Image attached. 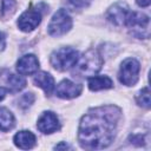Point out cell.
<instances>
[{
  "label": "cell",
  "mask_w": 151,
  "mask_h": 151,
  "mask_svg": "<svg viewBox=\"0 0 151 151\" xmlns=\"http://www.w3.org/2000/svg\"><path fill=\"white\" fill-rule=\"evenodd\" d=\"M81 90L83 86L80 84H76L68 79H64L57 85L55 94L61 99H72L78 97L81 93Z\"/></svg>",
  "instance_id": "8"
},
{
  "label": "cell",
  "mask_w": 151,
  "mask_h": 151,
  "mask_svg": "<svg viewBox=\"0 0 151 151\" xmlns=\"http://www.w3.org/2000/svg\"><path fill=\"white\" fill-rule=\"evenodd\" d=\"M15 125V119L13 113L6 109V107H0V130L1 131H9L14 127Z\"/></svg>",
  "instance_id": "15"
},
{
  "label": "cell",
  "mask_w": 151,
  "mask_h": 151,
  "mask_svg": "<svg viewBox=\"0 0 151 151\" xmlns=\"http://www.w3.org/2000/svg\"><path fill=\"white\" fill-rule=\"evenodd\" d=\"M13 142L19 149L28 150V149H32L35 145L37 139H35V136L31 131L24 130V131H19L18 133H15V136L13 138Z\"/></svg>",
  "instance_id": "12"
},
{
  "label": "cell",
  "mask_w": 151,
  "mask_h": 151,
  "mask_svg": "<svg viewBox=\"0 0 151 151\" xmlns=\"http://www.w3.org/2000/svg\"><path fill=\"white\" fill-rule=\"evenodd\" d=\"M130 13L129 7L124 2H117L113 6H111L106 12V18L112 24L120 26L125 25V20L127 18V14Z\"/></svg>",
  "instance_id": "10"
},
{
  "label": "cell",
  "mask_w": 151,
  "mask_h": 151,
  "mask_svg": "<svg viewBox=\"0 0 151 151\" xmlns=\"http://www.w3.org/2000/svg\"><path fill=\"white\" fill-rule=\"evenodd\" d=\"M72 28V18L66 9H59L52 17L47 31L52 37H61Z\"/></svg>",
  "instance_id": "4"
},
{
  "label": "cell",
  "mask_w": 151,
  "mask_h": 151,
  "mask_svg": "<svg viewBox=\"0 0 151 151\" xmlns=\"http://www.w3.org/2000/svg\"><path fill=\"white\" fill-rule=\"evenodd\" d=\"M55 150H59V149H71V146L70 145H67L66 143H60V144H58V145H55V147H54Z\"/></svg>",
  "instance_id": "23"
},
{
  "label": "cell",
  "mask_w": 151,
  "mask_h": 151,
  "mask_svg": "<svg viewBox=\"0 0 151 151\" xmlns=\"http://www.w3.org/2000/svg\"><path fill=\"white\" fill-rule=\"evenodd\" d=\"M113 86V81L107 76H93L88 78V88L91 91L107 90Z\"/></svg>",
  "instance_id": "14"
},
{
  "label": "cell",
  "mask_w": 151,
  "mask_h": 151,
  "mask_svg": "<svg viewBox=\"0 0 151 151\" xmlns=\"http://www.w3.org/2000/svg\"><path fill=\"white\" fill-rule=\"evenodd\" d=\"M39 60L34 54H26L21 57L17 63V71L21 76H29L38 71Z\"/></svg>",
  "instance_id": "11"
},
{
  "label": "cell",
  "mask_w": 151,
  "mask_h": 151,
  "mask_svg": "<svg viewBox=\"0 0 151 151\" xmlns=\"http://www.w3.org/2000/svg\"><path fill=\"white\" fill-rule=\"evenodd\" d=\"M41 11L39 7H29L18 19V27L22 32H31L37 28L41 21Z\"/></svg>",
  "instance_id": "7"
},
{
  "label": "cell",
  "mask_w": 151,
  "mask_h": 151,
  "mask_svg": "<svg viewBox=\"0 0 151 151\" xmlns=\"http://www.w3.org/2000/svg\"><path fill=\"white\" fill-rule=\"evenodd\" d=\"M37 127L42 133H53L60 129L59 119L55 113H53L51 111H46L38 119Z\"/></svg>",
  "instance_id": "9"
},
{
  "label": "cell",
  "mask_w": 151,
  "mask_h": 151,
  "mask_svg": "<svg viewBox=\"0 0 151 151\" xmlns=\"http://www.w3.org/2000/svg\"><path fill=\"white\" fill-rule=\"evenodd\" d=\"M7 91H8L7 88H5V87H1V86H0V101L5 98V96H6Z\"/></svg>",
  "instance_id": "24"
},
{
  "label": "cell",
  "mask_w": 151,
  "mask_h": 151,
  "mask_svg": "<svg viewBox=\"0 0 151 151\" xmlns=\"http://www.w3.org/2000/svg\"><path fill=\"white\" fill-rule=\"evenodd\" d=\"M33 83L41 87L47 96H50L54 88V79L53 77L47 72H38L33 77Z\"/></svg>",
  "instance_id": "13"
},
{
  "label": "cell",
  "mask_w": 151,
  "mask_h": 151,
  "mask_svg": "<svg viewBox=\"0 0 151 151\" xmlns=\"http://www.w3.org/2000/svg\"><path fill=\"white\" fill-rule=\"evenodd\" d=\"M136 101H137L138 105H140L145 109H150V104H151V101H150V88L147 86L142 88L138 92V94L136 96Z\"/></svg>",
  "instance_id": "17"
},
{
  "label": "cell",
  "mask_w": 151,
  "mask_h": 151,
  "mask_svg": "<svg viewBox=\"0 0 151 151\" xmlns=\"http://www.w3.org/2000/svg\"><path fill=\"white\" fill-rule=\"evenodd\" d=\"M92 0H70L71 5L74 6V7H78V8H84V7H87L90 4H91Z\"/></svg>",
  "instance_id": "20"
},
{
  "label": "cell",
  "mask_w": 151,
  "mask_h": 151,
  "mask_svg": "<svg viewBox=\"0 0 151 151\" xmlns=\"http://www.w3.org/2000/svg\"><path fill=\"white\" fill-rule=\"evenodd\" d=\"M139 71H140L139 63L134 58H127L120 65L118 72V79L123 85L132 86L138 81Z\"/></svg>",
  "instance_id": "5"
},
{
  "label": "cell",
  "mask_w": 151,
  "mask_h": 151,
  "mask_svg": "<svg viewBox=\"0 0 151 151\" xmlns=\"http://www.w3.org/2000/svg\"><path fill=\"white\" fill-rule=\"evenodd\" d=\"M7 85H8V91L11 92H19L26 86V80L17 74H9L7 78Z\"/></svg>",
  "instance_id": "16"
},
{
  "label": "cell",
  "mask_w": 151,
  "mask_h": 151,
  "mask_svg": "<svg viewBox=\"0 0 151 151\" xmlns=\"http://www.w3.org/2000/svg\"><path fill=\"white\" fill-rule=\"evenodd\" d=\"M136 2L140 7H147L151 4V0H136Z\"/></svg>",
  "instance_id": "22"
},
{
  "label": "cell",
  "mask_w": 151,
  "mask_h": 151,
  "mask_svg": "<svg viewBox=\"0 0 151 151\" xmlns=\"http://www.w3.org/2000/svg\"><path fill=\"white\" fill-rule=\"evenodd\" d=\"M103 58L97 50H88L78 58L74 67V73L79 77H90L98 73L103 66Z\"/></svg>",
  "instance_id": "2"
},
{
  "label": "cell",
  "mask_w": 151,
  "mask_h": 151,
  "mask_svg": "<svg viewBox=\"0 0 151 151\" xmlns=\"http://www.w3.org/2000/svg\"><path fill=\"white\" fill-rule=\"evenodd\" d=\"M149 17L139 12H130L125 20V25L132 29V33L137 37H149Z\"/></svg>",
  "instance_id": "6"
},
{
  "label": "cell",
  "mask_w": 151,
  "mask_h": 151,
  "mask_svg": "<svg viewBox=\"0 0 151 151\" xmlns=\"http://www.w3.org/2000/svg\"><path fill=\"white\" fill-rule=\"evenodd\" d=\"M78 58V52L74 48L60 47L51 54L50 63L58 71H67L76 65Z\"/></svg>",
  "instance_id": "3"
},
{
  "label": "cell",
  "mask_w": 151,
  "mask_h": 151,
  "mask_svg": "<svg viewBox=\"0 0 151 151\" xmlns=\"http://www.w3.org/2000/svg\"><path fill=\"white\" fill-rule=\"evenodd\" d=\"M34 101V94L33 93H25L20 97L19 99V106L21 109H27L28 106H31Z\"/></svg>",
  "instance_id": "19"
},
{
  "label": "cell",
  "mask_w": 151,
  "mask_h": 151,
  "mask_svg": "<svg viewBox=\"0 0 151 151\" xmlns=\"http://www.w3.org/2000/svg\"><path fill=\"white\" fill-rule=\"evenodd\" d=\"M1 1V14L4 17L11 15L14 13L17 8V1L15 0H0Z\"/></svg>",
  "instance_id": "18"
},
{
  "label": "cell",
  "mask_w": 151,
  "mask_h": 151,
  "mask_svg": "<svg viewBox=\"0 0 151 151\" xmlns=\"http://www.w3.org/2000/svg\"><path fill=\"white\" fill-rule=\"evenodd\" d=\"M5 46H6V39H5V34H4L2 32H0V52H1V51H4Z\"/></svg>",
  "instance_id": "21"
},
{
  "label": "cell",
  "mask_w": 151,
  "mask_h": 151,
  "mask_svg": "<svg viewBox=\"0 0 151 151\" xmlns=\"http://www.w3.org/2000/svg\"><path fill=\"white\" fill-rule=\"evenodd\" d=\"M122 111L114 105H104L88 110L80 120L78 140L83 149L107 147L117 134Z\"/></svg>",
  "instance_id": "1"
}]
</instances>
